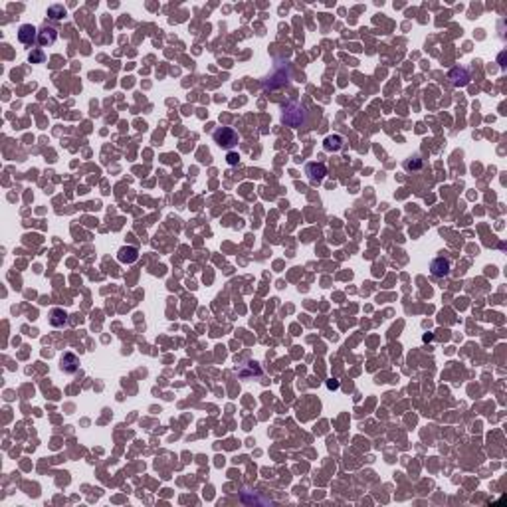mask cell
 I'll return each mask as SVG.
<instances>
[{
	"mask_svg": "<svg viewBox=\"0 0 507 507\" xmlns=\"http://www.w3.org/2000/svg\"><path fill=\"white\" fill-rule=\"evenodd\" d=\"M284 123L289 127H303L307 123V113L299 103H287L284 107Z\"/></svg>",
	"mask_w": 507,
	"mask_h": 507,
	"instance_id": "1",
	"label": "cell"
},
{
	"mask_svg": "<svg viewBox=\"0 0 507 507\" xmlns=\"http://www.w3.org/2000/svg\"><path fill=\"white\" fill-rule=\"evenodd\" d=\"M214 141L222 149H234L238 145V133L232 127H218L214 131Z\"/></svg>",
	"mask_w": 507,
	"mask_h": 507,
	"instance_id": "2",
	"label": "cell"
},
{
	"mask_svg": "<svg viewBox=\"0 0 507 507\" xmlns=\"http://www.w3.org/2000/svg\"><path fill=\"white\" fill-rule=\"evenodd\" d=\"M287 77H289V64L285 61V64H280L276 70H273V74L269 75L268 79L269 81H266V88H280V86H284L285 81H287Z\"/></svg>",
	"mask_w": 507,
	"mask_h": 507,
	"instance_id": "3",
	"label": "cell"
},
{
	"mask_svg": "<svg viewBox=\"0 0 507 507\" xmlns=\"http://www.w3.org/2000/svg\"><path fill=\"white\" fill-rule=\"evenodd\" d=\"M38 28L36 26H32V24H22L20 28H18V40H20V44L24 46H32L36 40H38Z\"/></svg>",
	"mask_w": 507,
	"mask_h": 507,
	"instance_id": "4",
	"label": "cell"
},
{
	"mask_svg": "<svg viewBox=\"0 0 507 507\" xmlns=\"http://www.w3.org/2000/svg\"><path fill=\"white\" fill-rule=\"evenodd\" d=\"M305 175L309 177V180L317 184V182H321V180L325 179V175H327V166L323 163H309L305 166Z\"/></svg>",
	"mask_w": 507,
	"mask_h": 507,
	"instance_id": "5",
	"label": "cell"
},
{
	"mask_svg": "<svg viewBox=\"0 0 507 507\" xmlns=\"http://www.w3.org/2000/svg\"><path fill=\"white\" fill-rule=\"evenodd\" d=\"M448 79L452 81V86L463 88V86H468V81H470V72H468L466 68H454V70L448 74Z\"/></svg>",
	"mask_w": 507,
	"mask_h": 507,
	"instance_id": "6",
	"label": "cell"
},
{
	"mask_svg": "<svg viewBox=\"0 0 507 507\" xmlns=\"http://www.w3.org/2000/svg\"><path fill=\"white\" fill-rule=\"evenodd\" d=\"M58 40V30L54 26H42L38 32V44L46 48V46H52Z\"/></svg>",
	"mask_w": 507,
	"mask_h": 507,
	"instance_id": "7",
	"label": "cell"
},
{
	"mask_svg": "<svg viewBox=\"0 0 507 507\" xmlns=\"http://www.w3.org/2000/svg\"><path fill=\"white\" fill-rule=\"evenodd\" d=\"M430 271H432L434 278H446L448 273H450V262H448L446 258H436L432 264H430Z\"/></svg>",
	"mask_w": 507,
	"mask_h": 507,
	"instance_id": "8",
	"label": "cell"
},
{
	"mask_svg": "<svg viewBox=\"0 0 507 507\" xmlns=\"http://www.w3.org/2000/svg\"><path fill=\"white\" fill-rule=\"evenodd\" d=\"M60 369L64 373H75L79 369V358L74 353H64L60 361Z\"/></svg>",
	"mask_w": 507,
	"mask_h": 507,
	"instance_id": "9",
	"label": "cell"
},
{
	"mask_svg": "<svg viewBox=\"0 0 507 507\" xmlns=\"http://www.w3.org/2000/svg\"><path fill=\"white\" fill-rule=\"evenodd\" d=\"M68 323V313L60 309V307H54L52 311H50V325H54V327H64Z\"/></svg>",
	"mask_w": 507,
	"mask_h": 507,
	"instance_id": "10",
	"label": "cell"
},
{
	"mask_svg": "<svg viewBox=\"0 0 507 507\" xmlns=\"http://www.w3.org/2000/svg\"><path fill=\"white\" fill-rule=\"evenodd\" d=\"M117 258H119V262H123V264H133L135 260L139 258V252H137V248L125 246V248H121L119 250Z\"/></svg>",
	"mask_w": 507,
	"mask_h": 507,
	"instance_id": "11",
	"label": "cell"
},
{
	"mask_svg": "<svg viewBox=\"0 0 507 507\" xmlns=\"http://www.w3.org/2000/svg\"><path fill=\"white\" fill-rule=\"evenodd\" d=\"M343 147V139L339 135H329L325 139V149L327 151H339Z\"/></svg>",
	"mask_w": 507,
	"mask_h": 507,
	"instance_id": "12",
	"label": "cell"
},
{
	"mask_svg": "<svg viewBox=\"0 0 507 507\" xmlns=\"http://www.w3.org/2000/svg\"><path fill=\"white\" fill-rule=\"evenodd\" d=\"M48 16H50V18H54V20H60V18H64V16H66V8H64V6H60V4H56V6H50V8H48Z\"/></svg>",
	"mask_w": 507,
	"mask_h": 507,
	"instance_id": "13",
	"label": "cell"
},
{
	"mask_svg": "<svg viewBox=\"0 0 507 507\" xmlns=\"http://www.w3.org/2000/svg\"><path fill=\"white\" fill-rule=\"evenodd\" d=\"M44 60H46V54H44V50H42V48H36V50H32V54H30V61H32V64H42Z\"/></svg>",
	"mask_w": 507,
	"mask_h": 507,
	"instance_id": "14",
	"label": "cell"
},
{
	"mask_svg": "<svg viewBox=\"0 0 507 507\" xmlns=\"http://www.w3.org/2000/svg\"><path fill=\"white\" fill-rule=\"evenodd\" d=\"M404 168H406V171H418V168H422V159L406 161V163H404Z\"/></svg>",
	"mask_w": 507,
	"mask_h": 507,
	"instance_id": "15",
	"label": "cell"
},
{
	"mask_svg": "<svg viewBox=\"0 0 507 507\" xmlns=\"http://www.w3.org/2000/svg\"><path fill=\"white\" fill-rule=\"evenodd\" d=\"M240 161V155H236V153H230L228 155V163L230 164H236Z\"/></svg>",
	"mask_w": 507,
	"mask_h": 507,
	"instance_id": "16",
	"label": "cell"
}]
</instances>
